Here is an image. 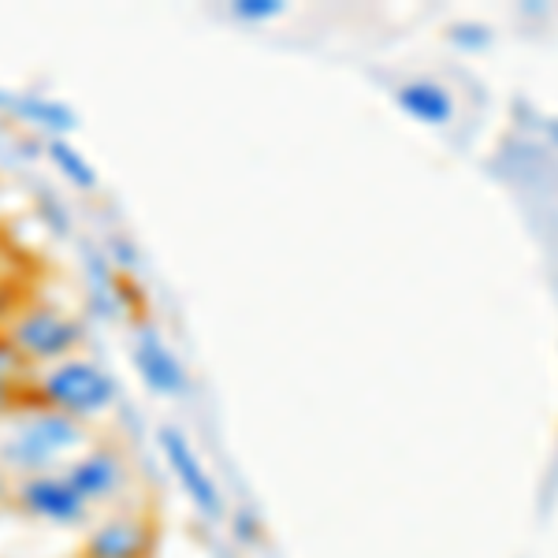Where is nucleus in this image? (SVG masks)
I'll return each mask as SVG.
<instances>
[{"mask_svg": "<svg viewBox=\"0 0 558 558\" xmlns=\"http://www.w3.org/2000/svg\"><path fill=\"white\" fill-rule=\"evenodd\" d=\"M94 444L89 425L41 407H20L0 417V470L8 476L52 473Z\"/></svg>", "mask_w": 558, "mask_h": 558, "instance_id": "1", "label": "nucleus"}, {"mask_svg": "<svg viewBox=\"0 0 558 558\" xmlns=\"http://www.w3.org/2000/svg\"><path fill=\"white\" fill-rule=\"evenodd\" d=\"M116 395H120V387H116L112 373L94 357L75 354L64 357V362L26 368L20 407H41L89 425V421H97L116 407Z\"/></svg>", "mask_w": 558, "mask_h": 558, "instance_id": "2", "label": "nucleus"}, {"mask_svg": "<svg viewBox=\"0 0 558 558\" xmlns=\"http://www.w3.org/2000/svg\"><path fill=\"white\" fill-rule=\"evenodd\" d=\"M4 339L15 347V354L23 357L26 368L64 362V357L83 354L86 347V328L71 313L57 310V305L31 302L8 313V320L0 324Z\"/></svg>", "mask_w": 558, "mask_h": 558, "instance_id": "3", "label": "nucleus"}, {"mask_svg": "<svg viewBox=\"0 0 558 558\" xmlns=\"http://www.w3.org/2000/svg\"><path fill=\"white\" fill-rule=\"evenodd\" d=\"M4 507L26 521H38V525L52 529H89L97 521V510L68 481L64 470L15 476Z\"/></svg>", "mask_w": 558, "mask_h": 558, "instance_id": "4", "label": "nucleus"}, {"mask_svg": "<svg viewBox=\"0 0 558 558\" xmlns=\"http://www.w3.org/2000/svg\"><path fill=\"white\" fill-rule=\"evenodd\" d=\"M64 476L83 492V499L89 507L105 510L128 499V492L134 484V465L120 444H112V439H94L75 462L64 465Z\"/></svg>", "mask_w": 558, "mask_h": 558, "instance_id": "5", "label": "nucleus"}, {"mask_svg": "<svg viewBox=\"0 0 558 558\" xmlns=\"http://www.w3.org/2000/svg\"><path fill=\"white\" fill-rule=\"evenodd\" d=\"M157 551V525L142 510H112L86 529L78 558H153Z\"/></svg>", "mask_w": 558, "mask_h": 558, "instance_id": "6", "label": "nucleus"}, {"mask_svg": "<svg viewBox=\"0 0 558 558\" xmlns=\"http://www.w3.org/2000/svg\"><path fill=\"white\" fill-rule=\"evenodd\" d=\"M160 451H165L168 465H172V473L179 476V484H183V492L191 495V502L197 510H202L205 518H220L223 514V499L220 492H216L209 470L202 465V458L194 454V447L186 444V436L179 428H160Z\"/></svg>", "mask_w": 558, "mask_h": 558, "instance_id": "7", "label": "nucleus"}, {"mask_svg": "<svg viewBox=\"0 0 558 558\" xmlns=\"http://www.w3.org/2000/svg\"><path fill=\"white\" fill-rule=\"evenodd\" d=\"M138 368H142V380H146L157 395H183L186 391V373L183 365L175 362V354L168 350L160 339L153 336H142L138 339Z\"/></svg>", "mask_w": 558, "mask_h": 558, "instance_id": "8", "label": "nucleus"}, {"mask_svg": "<svg viewBox=\"0 0 558 558\" xmlns=\"http://www.w3.org/2000/svg\"><path fill=\"white\" fill-rule=\"evenodd\" d=\"M52 160H57V165L64 168L78 186H94V168H89L71 146H64V142H52Z\"/></svg>", "mask_w": 558, "mask_h": 558, "instance_id": "9", "label": "nucleus"}, {"mask_svg": "<svg viewBox=\"0 0 558 558\" xmlns=\"http://www.w3.org/2000/svg\"><path fill=\"white\" fill-rule=\"evenodd\" d=\"M8 488H12V476H8L4 470H0V507L8 502Z\"/></svg>", "mask_w": 558, "mask_h": 558, "instance_id": "10", "label": "nucleus"}, {"mask_svg": "<svg viewBox=\"0 0 558 558\" xmlns=\"http://www.w3.org/2000/svg\"><path fill=\"white\" fill-rule=\"evenodd\" d=\"M8 320V305H4V299H0V324Z\"/></svg>", "mask_w": 558, "mask_h": 558, "instance_id": "11", "label": "nucleus"}]
</instances>
